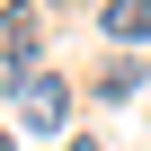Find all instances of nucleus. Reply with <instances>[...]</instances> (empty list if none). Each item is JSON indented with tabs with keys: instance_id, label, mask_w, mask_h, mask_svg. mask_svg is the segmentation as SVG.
<instances>
[{
	"instance_id": "nucleus-5",
	"label": "nucleus",
	"mask_w": 151,
	"mask_h": 151,
	"mask_svg": "<svg viewBox=\"0 0 151 151\" xmlns=\"http://www.w3.org/2000/svg\"><path fill=\"white\" fill-rule=\"evenodd\" d=\"M0 151H9V133H0Z\"/></svg>"
},
{
	"instance_id": "nucleus-2",
	"label": "nucleus",
	"mask_w": 151,
	"mask_h": 151,
	"mask_svg": "<svg viewBox=\"0 0 151 151\" xmlns=\"http://www.w3.org/2000/svg\"><path fill=\"white\" fill-rule=\"evenodd\" d=\"M98 27H107L116 45H142V36H151V0H107V9H98Z\"/></svg>"
},
{
	"instance_id": "nucleus-1",
	"label": "nucleus",
	"mask_w": 151,
	"mask_h": 151,
	"mask_svg": "<svg viewBox=\"0 0 151 151\" xmlns=\"http://www.w3.org/2000/svg\"><path fill=\"white\" fill-rule=\"evenodd\" d=\"M9 116H18L27 133H53V142H62V133H71V80L45 71V62L18 71V80H9Z\"/></svg>"
},
{
	"instance_id": "nucleus-4",
	"label": "nucleus",
	"mask_w": 151,
	"mask_h": 151,
	"mask_svg": "<svg viewBox=\"0 0 151 151\" xmlns=\"http://www.w3.org/2000/svg\"><path fill=\"white\" fill-rule=\"evenodd\" d=\"M62 151H98V142H89V133H71V142H62Z\"/></svg>"
},
{
	"instance_id": "nucleus-3",
	"label": "nucleus",
	"mask_w": 151,
	"mask_h": 151,
	"mask_svg": "<svg viewBox=\"0 0 151 151\" xmlns=\"http://www.w3.org/2000/svg\"><path fill=\"white\" fill-rule=\"evenodd\" d=\"M142 80H151V62H142V53H133V62H107V71H98V98H107V107H124Z\"/></svg>"
}]
</instances>
